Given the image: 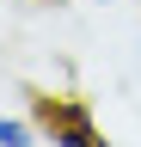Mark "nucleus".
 <instances>
[{
    "instance_id": "nucleus-1",
    "label": "nucleus",
    "mask_w": 141,
    "mask_h": 147,
    "mask_svg": "<svg viewBox=\"0 0 141 147\" xmlns=\"http://www.w3.org/2000/svg\"><path fill=\"white\" fill-rule=\"evenodd\" d=\"M31 117H37V129H43L49 147H104L92 110H86L80 98H37V104H31Z\"/></svg>"
},
{
    "instance_id": "nucleus-2",
    "label": "nucleus",
    "mask_w": 141,
    "mask_h": 147,
    "mask_svg": "<svg viewBox=\"0 0 141 147\" xmlns=\"http://www.w3.org/2000/svg\"><path fill=\"white\" fill-rule=\"evenodd\" d=\"M0 147H49L37 117H0Z\"/></svg>"
},
{
    "instance_id": "nucleus-3",
    "label": "nucleus",
    "mask_w": 141,
    "mask_h": 147,
    "mask_svg": "<svg viewBox=\"0 0 141 147\" xmlns=\"http://www.w3.org/2000/svg\"><path fill=\"white\" fill-rule=\"evenodd\" d=\"M43 6H55V0H43Z\"/></svg>"
},
{
    "instance_id": "nucleus-4",
    "label": "nucleus",
    "mask_w": 141,
    "mask_h": 147,
    "mask_svg": "<svg viewBox=\"0 0 141 147\" xmlns=\"http://www.w3.org/2000/svg\"><path fill=\"white\" fill-rule=\"evenodd\" d=\"M104 147H111V141H104Z\"/></svg>"
}]
</instances>
